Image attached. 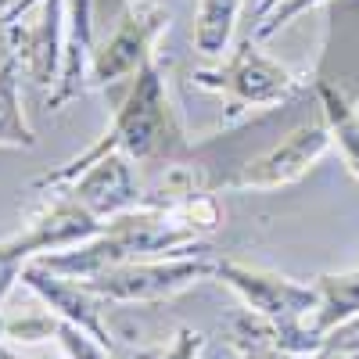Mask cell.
Listing matches in <instances>:
<instances>
[{
	"mask_svg": "<svg viewBox=\"0 0 359 359\" xmlns=\"http://www.w3.org/2000/svg\"><path fill=\"white\" fill-rule=\"evenodd\" d=\"M313 94L320 101V111L327 115V123H331V130H334V144L341 147L345 165L359 180V111H355V104L348 101V94L338 83L323 79V76L313 79Z\"/></svg>",
	"mask_w": 359,
	"mask_h": 359,
	"instance_id": "obj_13",
	"label": "cell"
},
{
	"mask_svg": "<svg viewBox=\"0 0 359 359\" xmlns=\"http://www.w3.org/2000/svg\"><path fill=\"white\" fill-rule=\"evenodd\" d=\"M65 36H69V18L62 0H40L25 15L4 22L8 54L18 62L22 76L33 79L36 86H50L62 76Z\"/></svg>",
	"mask_w": 359,
	"mask_h": 359,
	"instance_id": "obj_8",
	"label": "cell"
},
{
	"mask_svg": "<svg viewBox=\"0 0 359 359\" xmlns=\"http://www.w3.org/2000/svg\"><path fill=\"white\" fill-rule=\"evenodd\" d=\"M111 151H123L130 162H162V165L191 158L184 123H180V111H176V104L169 97V86H165V72L155 57L130 79L126 97L118 101V108L111 115V126L86 151L72 155L57 169L40 172L33 180V187L36 191H62L86 165H94L97 158H104Z\"/></svg>",
	"mask_w": 359,
	"mask_h": 359,
	"instance_id": "obj_1",
	"label": "cell"
},
{
	"mask_svg": "<svg viewBox=\"0 0 359 359\" xmlns=\"http://www.w3.org/2000/svg\"><path fill=\"white\" fill-rule=\"evenodd\" d=\"M0 359H50L43 352H25V348H15L11 341H0ZM69 359V355H65Z\"/></svg>",
	"mask_w": 359,
	"mask_h": 359,
	"instance_id": "obj_22",
	"label": "cell"
},
{
	"mask_svg": "<svg viewBox=\"0 0 359 359\" xmlns=\"http://www.w3.org/2000/svg\"><path fill=\"white\" fill-rule=\"evenodd\" d=\"M0 147H36V133L22 108V69L11 54L0 62Z\"/></svg>",
	"mask_w": 359,
	"mask_h": 359,
	"instance_id": "obj_14",
	"label": "cell"
},
{
	"mask_svg": "<svg viewBox=\"0 0 359 359\" xmlns=\"http://www.w3.org/2000/svg\"><path fill=\"white\" fill-rule=\"evenodd\" d=\"M62 191H69L86 212L97 216L101 223L147 205V194H144L140 180H137V172H133V165L123 151H111V155L97 158L94 165H86Z\"/></svg>",
	"mask_w": 359,
	"mask_h": 359,
	"instance_id": "obj_9",
	"label": "cell"
},
{
	"mask_svg": "<svg viewBox=\"0 0 359 359\" xmlns=\"http://www.w3.org/2000/svg\"><path fill=\"white\" fill-rule=\"evenodd\" d=\"M57 313H36V316H22V320H8V334L4 341L15 345H33V341H47L57 331Z\"/></svg>",
	"mask_w": 359,
	"mask_h": 359,
	"instance_id": "obj_19",
	"label": "cell"
},
{
	"mask_svg": "<svg viewBox=\"0 0 359 359\" xmlns=\"http://www.w3.org/2000/svg\"><path fill=\"white\" fill-rule=\"evenodd\" d=\"M205 345V334L201 331H191V327H184V331H176V338L169 345H158V348H140L133 352V359H198Z\"/></svg>",
	"mask_w": 359,
	"mask_h": 359,
	"instance_id": "obj_20",
	"label": "cell"
},
{
	"mask_svg": "<svg viewBox=\"0 0 359 359\" xmlns=\"http://www.w3.org/2000/svg\"><path fill=\"white\" fill-rule=\"evenodd\" d=\"M54 341L62 345V352L69 359H111V348L101 345L94 334H86L83 327L69 323V320H57V331H54Z\"/></svg>",
	"mask_w": 359,
	"mask_h": 359,
	"instance_id": "obj_17",
	"label": "cell"
},
{
	"mask_svg": "<svg viewBox=\"0 0 359 359\" xmlns=\"http://www.w3.org/2000/svg\"><path fill=\"white\" fill-rule=\"evenodd\" d=\"M22 284H25L29 291H36L50 313H57L62 320L83 327L86 334H94L101 345L111 348V334H108V327H104V320H101V302H104V298L94 294L83 280L50 273V269H43L40 262H29V266L22 269Z\"/></svg>",
	"mask_w": 359,
	"mask_h": 359,
	"instance_id": "obj_11",
	"label": "cell"
},
{
	"mask_svg": "<svg viewBox=\"0 0 359 359\" xmlns=\"http://www.w3.org/2000/svg\"><path fill=\"white\" fill-rule=\"evenodd\" d=\"M169 22L172 15L158 0H126L115 33L101 47H94V57H90V69H86V86L104 90L115 86L118 79H133L155 57V40L169 29Z\"/></svg>",
	"mask_w": 359,
	"mask_h": 359,
	"instance_id": "obj_6",
	"label": "cell"
},
{
	"mask_svg": "<svg viewBox=\"0 0 359 359\" xmlns=\"http://www.w3.org/2000/svg\"><path fill=\"white\" fill-rule=\"evenodd\" d=\"M316 294H320V302L306 316V334L313 341V355L320 352L323 338L331 334L338 323H345V320H352L359 313V269L320 273L316 277Z\"/></svg>",
	"mask_w": 359,
	"mask_h": 359,
	"instance_id": "obj_12",
	"label": "cell"
},
{
	"mask_svg": "<svg viewBox=\"0 0 359 359\" xmlns=\"http://www.w3.org/2000/svg\"><path fill=\"white\" fill-rule=\"evenodd\" d=\"M226 341H230V348L241 359H302V355L287 352L277 341V334H273V323H266L255 313H241V316H237L230 323Z\"/></svg>",
	"mask_w": 359,
	"mask_h": 359,
	"instance_id": "obj_16",
	"label": "cell"
},
{
	"mask_svg": "<svg viewBox=\"0 0 359 359\" xmlns=\"http://www.w3.org/2000/svg\"><path fill=\"white\" fill-rule=\"evenodd\" d=\"M216 277V259L205 252H180L169 259H130L83 280L104 302H162Z\"/></svg>",
	"mask_w": 359,
	"mask_h": 359,
	"instance_id": "obj_5",
	"label": "cell"
},
{
	"mask_svg": "<svg viewBox=\"0 0 359 359\" xmlns=\"http://www.w3.org/2000/svg\"><path fill=\"white\" fill-rule=\"evenodd\" d=\"M4 334H8V316H0V341H4Z\"/></svg>",
	"mask_w": 359,
	"mask_h": 359,
	"instance_id": "obj_25",
	"label": "cell"
},
{
	"mask_svg": "<svg viewBox=\"0 0 359 359\" xmlns=\"http://www.w3.org/2000/svg\"><path fill=\"white\" fill-rule=\"evenodd\" d=\"M277 4H280V0H259V4H255V18H252V22H259L262 15H269V11L277 8Z\"/></svg>",
	"mask_w": 359,
	"mask_h": 359,
	"instance_id": "obj_23",
	"label": "cell"
},
{
	"mask_svg": "<svg viewBox=\"0 0 359 359\" xmlns=\"http://www.w3.org/2000/svg\"><path fill=\"white\" fill-rule=\"evenodd\" d=\"M101 230H104V223L97 216H90L69 191H62V194L54 191V198L36 216H29V223L18 233L0 241V302L15 291V284L22 280V269L33 259L83 245L90 237H97Z\"/></svg>",
	"mask_w": 359,
	"mask_h": 359,
	"instance_id": "obj_4",
	"label": "cell"
},
{
	"mask_svg": "<svg viewBox=\"0 0 359 359\" xmlns=\"http://www.w3.org/2000/svg\"><path fill=\"white\" fill-rule=\"evenodd\" d=\"M320 4H334V0H280V4H277L273 11L262 15V18L255 22L252 36H255V40L273 36V33H280L284 25H291L298 15H306V11H313V8H320Z\"/></svg>",
	"mask_w": 359,
	"mask_h": 359,
	"instance_id": "obj_18",
	"label": "cell"
},
{
	"mask_svg": "<svg viewBox=\"0 0 359 359\" xmlns=\"http://www.w3.org/2000/svg\"><path fill=\"white\" fill-rule=\"evenodd\" d=\"M334 147V130L327 123V115L320 111L309 123L294 126L280 144H273L259 158L245 162L230 180H223V187L230 191H277L287 187L294 180H302L327 151Z\"/></svg>",
	"mask_w": 359,
	"mask_h": 359,
	"instance_id": "obj_7",
	"label": "cell"
},
{
	"mask_svg": "<svg viewBox=\"0 0 359 359\" xmlns=\"http://www.w3.org/2000/svg\"><path fill=\"white\" fill-rule=\"evenodd\" d=\"M237 15H241V0H198L194 50H201L205 57H223L230 50Z\"/></svg>",
	"mask_w": 359,
	"mask_h": 359,
	"instance_id": "obj_15",
	"label": "cell"
},
{
	"mask_svg": "<svg viewBox=\"0 0 359 359\" xmlns=\"http://www.w3.org/2000/svg\"><path fill=\"white\" fill-rule=\"evenodd\" d=\"M216 277L237 291V298L248 306V313L262 316L266 323H273L277 341L294 352L313 359V341L306 334V316L316 309L320 294L316 284H298L291 277H280L273 269H259L237 259H219Z\"/></svg>",
	"mask_w": 359,
	"mask_h": 359,
	"instance_id": "obj_2",
	"label": "cell"
},
{
	"mask_svg": "<svg viewBox=\"0 0 359 359\" xmlns=\"http://www.w3.org/2000/svg\"><path fill=\"white\" fill-rule=\"evenodd\" d=\"M33 4H40V0H15L0 22H11V18L25 15ZM62 4H65V18H69L65 65H62V76H57L50 97H47V108H62L65 101H72L79 94L86 86L90 57H94V0H62Z\"/></svg>",
	"mask_w": 359,
	"mask_h": 359,
	"instance_id": "obj_10",
	"label": "cell"
},
{
	"mask_svg": "<svg viewBox=\"0 0 359 359\" xmlns=\"http://www.w3.org/2000/svg\"><path fill=\"white\" fill-rule=\"evenodd\" d=\"M194 86L208 90V94L226 97V118H237L252 108H269L294 97L298 90H306L309 83L291 72L287 65L273 62L269 54L259 50V40L248 33L237 50H230L226 62L212 69H194Z\"/></svg>",
	"mask_w": 359,
	"mask_h": 359,
	"instance_id": "obj_3",
	"label": "cell"
},
{
	"mask_svg": "<svg viewBox=\"0 0 359 359\" xmlns=\"http://www.w3.org/2000/svg\"><path fill=\"white\" fill-rule=\"evenodd\" d=\"M11 4H15V0H0V18L8 15V8H11Z\"/></svg>",
	"mask_w": 359,
	"mask_h": 359,
	"instance_id": "obj_26",
	"label": "cell"
},
{
	"mask_svg": "<svg viewBox=\"0 0 359 359\" xmlns=\"http://www.w3.org/2000/svg\"><path fill=\"white\" fill-rule=\"evenodd\" d=\"M320 352H359V313L345 323H338L331 334L323 338Z\"/></svg>",
	"mask_w": 359,
	"mask_h": 359,
	"instance_id": "obj_21",
	"label": "cell"
},
{
	"mask_svg": "<svg viewBox=\"0 0 359 359\" xmlns=\"http://www.w3.org/2000/svg\"><path fill=\"white\" fill-rule=\"evenodd\" d=\"M313 359H359V352H316Z\"/></svg>",
	"mask_w": 359,
	"mask_h": 359,
	"instance_id": "obj_24",
	"label": "cell"
}]
</instances>
